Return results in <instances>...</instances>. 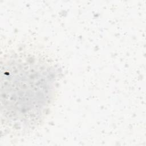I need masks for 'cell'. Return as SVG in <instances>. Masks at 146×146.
<instances>
[{
    "label": "cell",
    "mask_w": 146,
    "mask_h": 146,
    "mask_svg": "<svg viewBox=\"0 0 146 146\" xmlns=\"http://www.w3.org/2000/svg\"><path fill=\"white\" fill-rule=\"evenodd\" d=\"M56 82L54 66L40 54L20 50L7 55L1 66L5 123L21 132L35 128L50 110Z\"/></svg>",
    "instance_id": "obj_1"
}]
</instances>
